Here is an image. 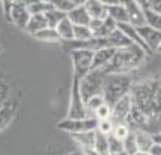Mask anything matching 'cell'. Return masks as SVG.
Returning <instances> with one entry per match:
<instances>
[{"label":"cell","mask_w":161,"mask_h":155,"mask_svg":"<svg viewBox=\"0 0 161 155\" xmlns=\"http://www.w3.org/2000/svg\"><path fill=\"white\" fill-rule=\"evenodd\" d=\"M136 133V142H137V148L139 151H143V152H149V149L154 145V137H152V133L137 128L134 130Z\"/></svg>","instance_id":"2e32d148"},{"label":"cell","mask_w":161,"mask_h":155,"mask_svg":"<svg viewBox=\"0 0 161 155\" xmlns=\"http://www.w3.org/2000/svg\"><path fill=\"white\" fill-rule=\"evenodd\" d=\"M133 155H151L149 152H143V151H137L136 154H133Z\"/></svg>","instance_id":"f6af8a7d"},{"label":"cell","mask_w":161,"mask_h":155,"mask_svg":"<svg viewBox=\"0 0 161 155\" xmlns=\"http://www.w3.org/2000/svg\"><path fill=\"white\" fill-rule=\"evenodd\" d=\"M15 3V0H2V6H3V14H5L6 19L9 17V12H11L12 5Z\"/></svg>","instance_id":"d590c367"},{"label":"cell","mask_w":161,"mask_h":155,"mask_svg":"<svg viewBox=\"0 0 161 155\" xmlns=\"http://www.w3.org/2000/svg\"><path fill=\"white\" fill-rule=\"evenodd\" d=\"M8 98V92H6V88L2 84H0V104H3Z\"/></svg>","instance_id":"ab89813d"},{"label":"cell","mask_w":161,"mask_h":155,"mask_svg":"<svg viewBox=\"0 0 161 155\" xmlns=\"http://www.w3.org/2000/svg\"><path fill=\"white\" fill-rule=\"evenodd\" d=\"M122 143H124V152L127 155H133L137 152L139 148H137V142H136V133H134V130H131L128 133L125 139H122Z\"/></svg>","instance_id":"83f0119b"},{"label":"cell","mask_w":161,"mask_h":155,"mask_svg":"<svg viewBox=\"0 0 161 155\" xmlns=\"http://www.w3.org/2000/svg\"><path fill=\"white\" fill-rule=\"evenodd\" d=\"M103 103H106L103 96H92V97H90L88 100H85V108H86L88 115L94 116V112H96Z\"/></svg>","instance_id":"f1b7e54d"},{"label":"cell","mask_w":161,"mask_h":155,"mask_svg":"<svg viewBox=\"0 0 161 155\" xmlns=\"http://www.w3.org/2000/svg\"><path fill=\"white\" fill-rule=\"evenodd\" d=\"M91 18H106L108 17V6L102 0H88L85 5Z\"/></svg>","instance_id":"e0dca14e"},{"label":"cell","mask_w":161,"mask_h":155,"mask_svg":"<svg viewBox=\"0 0 161 155\" xmlns=\"http://www.w3.org/2000/svg\"><path fill=\"white\" fill-rule=\"evenodd\" d=\"M57 31L61 40H70V39H75V33H73V30H75V24L70 21L69 18L66 17L64 19H61L60 23L57 24Z\"/></svg>","instance_id":"44dd1931"},{"label":"cell","mask_w":161,"mask_h":155,"mask_svg":"<svg viewBox=\"0 0 161 155\" xmlns=\"http://www.w3.org/2000/svg\"><path fill=\"white\" fill-rule=\"evenodd\" d=\"M45 27H48V21H46L45 14H33V15L30 17L24 31H27L29 35L33 36V35H36L37 31L43 30Z\"/></svg>","instance_id":"9a60e30c"},{"label":"cell","mask_w":161,"mask_h":155,"mask_svg":"<svg viewBox=\"0 0 161 155\" xmlns=\"http://www.w3.org/2000/svg\"><path fill=\"white\" fill-rule=\"evenodd\" d=\"M110 155H127L125 152H121V154H110Z\"/></svg>","instance_id":"7dc6e473"},{"label":"cell","mask_w":161,"mask_h":155,"mask_svg":"<svg viewBox=\"0 0 161 155\" xmlns=\"http://www.w3.org/2000/svg\"><path fill=\"white\" fill-rule=\"evenodd\" d=\"M110 113H112V106L108 103H103L94 112V116L97 119H108V118H110Z\"/></svg>","instance_id":"836d02e7"},{"label":"cell","mask_w":161,"mask_h":155,"mask_svg":"<svg viewBox=\"0 0 161 155\" xmlns=\"http://www.w3.org/2000/svg\"><path fill=\"white\" fill-rule=\"evenodd\" d=\"M108 140H109V152L110 154H121V152H124L122 139H118L116 136H114V134L110 133V134H108Z\"/></svg>","instance_id":"f546056e"},{"label":"cell","mask_w":161,"mask_h":155,"mask_svg":"<svg viewBox=\"0 0 161 155\" xmlns=\"http://www.w3.org/2000/svg\"><path fill=\"white\" fill-rule=\"evenodd\" d=\"M94 149L100 152L102 155H110L109 152V140H108V134H103L96 130V139H94Z\"/></svg>","instance_id":"d4e9b609"},{"label":"cell","mask_w":161,"mask_h":155,"mask_svg":"<svg viewBox=\"0 0 161 155\" xmlns=\"http://www.w3.org/2000/svg\"><path fill=\"white\" fill-rule=\"evenodd\" d=\"M88 0H70V3L73 6H84Z\"/></svg>","instance_id":"7bdbcfd3"},{"label":"cell","mask_w":161,"mask_h":155,"mask_svg":"<svg viewBox=\"0 0 161 155\" xmlns=\"http://www.w3.org/2000/svg\"><path fill=\"white\" fill-rule=\"evenodd\" d=\"M143 12H145V18H146V24L161 31V14L160 12L152 11L148 6L143 8Z\"/></svg>","instance_id":"4316f807"},{"label":"cell","mask_w":161,"mask_h":155,"mask_svg":"<svg viewBox=\"0 0 161 155\" xmlns=\"http://www.w3.org/2000/svg\"><path fill=\"white\" fill-rule=\"evenodd\" d=\"M80 155H102L100 152L94 149V148H80Z\"/></svg>","instance_id":"74e56055"},{"label":"cell","mask_w":161,"mask_h":155,"mask_svg":"<svg viewBox=\"0 0 161 155\" xmlns=\"http://www.w3.org/2000/svg\"><path fill=\"white\" fill-rule=\"evenodd\" d=\"M133 108V100L130 92L121 97L114 106H112V113H110V121L114 124H127L130 112Z\"/></svg>","instance_id":"ba28073f"},{"label":"cell","mask_w":161,"mask_h":155,"mask_svg":"<svg viewBox=\"0 0 161 155\" xmlns=\"http://www.w3.org/2000/svg\"><path fill=\"white\" fill-rule=\"evenodd\" d=\"M151 155H161V143H154L152 148L149 149Z\"/></svg>","instance_id":"f35d334b"},{"label":"cell","mask_w":161,"mask_h":155,"mask_svg":"<svg viewBox=\"0 0 161 155\" xmlns=\"http://www.w3.org/2000/svg\"><path fill=\"white\" fill-rule=\"evenodd\" d=\"M133 78L130 73H106L103 85L104 102L110 106L130 92L133 86Z\"/></svg>","instance_id":"3957f363"},{"label":"cell","mask_w":161,"mask_h":155,"mask_svg":"<svg viewBox=\"0 0 161 155\" xmlns=\"http://www.w3.org/2000/svg\"><path fill=\"white\" fill-rule=\"evenodd\" d=\"M88 112L85 108V102L82 98L79 88V79L72 78V86H70V100H69V110H67V118H86Z\"/></svg>","instance_id":"5b68a950"},{"label":"cell","mask_w":161,"mask_h":155,"mask_svg":"<svg viewBox=\"0 0 161 155\" xmlns=\"http://www.w3.org/2000/svg\"><path fill=\"white\" fill-rule=\"evenodd\" d=\"M98 119L96 116H86V118H66V119L57 122V128L61 131L80 133V131H90V130H97Z\"/></svg>","instance_id":"8992f818"},{"label":"cell","mask_w":161,"mask_h":155,"mask_svg":"<svg viewBox=\"0 0 161 155\" xmlns=\"http://www.w3.org/2000/svg\"><path fill=\"white\" fill-rule=\"evenodd\" d=\"M106 6H112V5H119L122 3V0H102Z\"/></svg>","instance_id":"b9f144b4"},{"label":"cell","mask_w":161,"mask_h":155,"mask_svg":"<svg viewBox=\"0 0 161 155\" xmlns=\"http://www.w3.org/2000/svg\"><path fill=\"white\" fill-rule=\"evenodd\" d=\"M139 5L142 6V8H145V6H148V0H136Z\"/></svg>","instance_id":"ee69618b"},{"label":"cell","mask_w":161,"mask_h":155,"mask_svg":"<svg viewBox=\"0 0 161 155\" xmlns=\"http://www.w3.org/2000/svg\"><path fill=\"white\" fill-rule=\"evenodd\" d=\"M69 155H80V152H73V154H69Z\"/></svg>","instance_id":"c3c4849f"},{"label":"cell","mask_w":161,"mask_h":155,"mask_svg":"<svg viewBox=\"0 0 161 155\" xmlns=\"http://www.w3.org/2000/svg\"><path fill=\"white\" fill-rule=\"evenodd\" d=\"M36 40H40V42H49V43H54V42H61V37L58 35L57 29L54 27H45L43 30L37 31L36 35H33Z\"/></svg>","instance_id":"603a6c76"},{"label":"cell","mask_w":161,"mask_h":155,"mask_svg":"<svg viewBox=\"0 0 161 155\" xmlns=\"http://www.w3.org/2000/svg\"><path fill=\"white\" fill-rule=\"evenodd\" d=\"M108 17L112 18L116 24L130 23V19H128V14H127V9H125V6H124V3L108 6Z\"/></svg>","instance_id":"d6986e66"},{"label":"cell","mask_w":161,"mask_h":155,"mask_svg":"<svg viewBox=\"0 0 161 155\" xmlns=\"http://www.w3.org/2000/svg\"><path fill=\"white\" fill-rule=\"evenodd\" d=\"M118 29L122 30V31H124V33L127 35V37L131 40L133 43H136V45H139V46H142V48H143V49L148 52V54H151V55H152V52L149 51L148 45L145 43V40L142 39V36L139 35L137 27H136V25H133L131 23H121V24H118Z\"/></svg>","instance_id":"4fadbf2b"},{"label":"cell","mask_w":161,"mask_h":155,"mask_svg":"<svg viewBox=\"0 0 161 155\" xmlns=\"http://www.w3.org/2000/svg\"><path fill=\"white\" fill-rule=\"evenodd\" d=\"M137 31H139V35L142 36V39L145 40V43L148 45L149 51L152 52V54L157 52L158 46L161 45V31L160 30H157V29H154V27L148 25V24H145V25L137 27Z\"/></svg>","instance_id":"30bf717a"},{"label":"cell","mask_w":161,"mask_h":155,"mask_svg":"<svg viewBox=\"0 0 161 155\" xmlns=\"http://www.w3.org/2000/svg\"><path fill=\"white\" fill-rule=\"evenodd\" d=\"M104 78L106 73L103 69H91L82 79H79V88L84 102L92 96H103Z\"/></svg>","instance_id":"277c9868"},{"label":"cell","mask_w":161,"mask_h":155,"mask_svg":"<svg viewBox=\"0 0 161 155\" xmlns=\"http://www.w3.org/2000/svg\"><path fill=\"white\" fill-rule=\"evenodd\" d=\"M72 139L80 148H91L94 146V139H96V130L90 131H80V133H72Z\"/></svg>","instance_id":"ffe728a7"},{"label":"cell","mask_w":161,"mask_h":155,"mask_svg":"<svg viewBox=\"0 0 161 155\" xmlns=\"http://www.w3.org/2000/svg\"><path fill=\"white\" fill-rule=\"evenodd\" d=\"M116 29H118V24L110 17H106L103 21H102V25H100L97 29V31L94 33V36H96V37H108V36Z\"/></svg>","instance_id":"cb8c5ba5"},{"label":"cell","mask_w":161,"mask_h":155,"mask_svg":"<svg viewBox=\"0 0 161 155\" xmlns=\"http://www.w3.org/2000/svg\"><path fill=\"white\" fill-rule=\"evenodd\" d=\"M151 54L142 46L131 43L124 48H118L110 63L104 67V73H131L133 70L142 67Z\"/></svg>","instance_id":"7a4b0ae2"},{"label":"cell","mask_w":161,"mask_h":155,"mask_svg":"<svg viewBox=\"0 0 161 155\" xmlns=\"http://www.w3.org/2000/svg\"><path fill=\"white\" fill-rule=\"evenodd\" d=\"M114 122L110 121V118L108 119H98V124H97V131L103 133V134H110L112 130H114Z\"/></svg>","instance_id":"e575fe53"},{"label":"cell","mask_w":161,"mask_h":155,"mask_svg":"<svg viewBox=\"0 0 161 155\" xmlns=\"http://www.w3.org/2000/svg\"><path fill=\"white\" fill-rule=\"evenodd\" d=\"M45 17H46V21H48V27H54L55 29L57 24L67 17V14L57 9V8H51V9H48L45 12Z\"/></svg>","instance_id":"484cf974"},{"label":"cell","mask_w":161,"mask_h":155,"mask_svg":"<svg viewBox=\"0 0 161 155\" xmlns=\"http://www.w3.org/2000/svg\"><path fill=\"white\" fill-rule=\"evenodd\" d=\"M15 2H18V3H21V5H24V6H31L33 3H36V2H39V0H15Z\"/></svg>","instance_id":"60d3db41"},{"label":"cell","mask_w":161,"mask_h":155,"mask_svg":"<svg viewBox=\"0 0 161 155\" xmlns=\"http://www.w3.org/2000/svg\"><path fill=\"white\" fill-rule=\"evenodd\" d=\"M75 39L76 40H88L91 39L92 36V30L90 29V25H75Z\"/></svg>","instance_id":"4dcf8cb0"},{"label":"cell","mask_w":161,"mask_h":155,"mask_svg":"<svg viewBox=\"0 0 161 155\" xmlns=\"http://www.w3.org/2000/svg\"><path fill=\"white\" fill-rule=\"evenodd\" d=\"M122 3L125 6L127 14H128V19L133 25L140 27L146 24V18H145V12L143 8L139 5L136 0H122Z\"/></svg>","instance_id":"8fae6325"},{"label":"cell","mask_w":161,"mask_h":155,"mask_svg":"<svg viewBox=\"0 0 161 155\" xmlns=\"http://www.w3.org/2000/svg\"><path fill=\"white\" fill-rule=\"evenodd\" d=\"M67 18L75 25H88L91 21V15L88 14L85 6H75L72 11L67 12Z\"/></svg>","instance_id":"5bb4252c"},{"label":"cell","mask_w":161,"mask_h":155,"mask_svg":"<svg viewBox=\"0 0 161 155\" xmlns=\"http://www.w3.org/2000/svg\"><path fill=\"white\" fill-rule=\"evenodd\" d=\"M70 57H72V64H73V76L78 79H82L91 70L94 51L75 49V51H70Z\"/></svg>","instance_id":"52a82bcc"},{"label":"cell","mask_w":161,"mask_h":155,"mask_svg":"<svg viewBox=\"0 0 161 155\" xmlns=\"http://www.w3.org/2000/svg\"><path fill=\"white\" fill-rule=\"evenodd\" d=\"M15 115V104L11 102H5L0 108V131L5 130L6 125L12 121Z\"/></svg>","instance_id":"7402d4cb"},{"label":"cell","mask_w":161,"mask_h":155,"mask_svg":"<svg viewBox=\"0 0 161 155\" xmlns=\"http://www.w3.org/2000/svg\"><path fill=\"white\" fill-rule=\"evenodd\" d=\"M130 131H131V128H130L128 124H115L114 130H112V134L116 136L118 139H125Z\"/></svg>","instance_id":"1f68e13d"},{"label":"cell","mask_w":161,"mask_h":155,"mask_svg":"<svg viewBox=\"0 0 161 155\" xmlns=\"http://www.w3.org/2000/svg\"><path fill=\"white\" fill-rule=\"evenodd\" d=\"M148 8L161 14V0H148Z\"/></svg>","instance_id":"8d00e7d4"},{"label":"cell","mask_w":161,"mask_h":155,"mask_svg":"<svg viewBox=\"0 0 161 155\" xmlns=\"http://www.w3.org/2000/svg\"><path fill=\"white\" fill-rule=\"evenodd\" d=\"M46 2H49L52 5V8H57V9L66 12V14L75 8V6L70 3V0H46Z\"/></svg>","instance_id":"d6a6232c"},{"label":"cell","mask_w":161,"mask_h":155,"mask_svg":"<svg viewBox=\"0 0 161 155\" xmlns=\"http://www.w3.org/2000/svg\"><path fill=\"white\" fill-rule=\"evenodd\" d=\"M30 17H31V14H30L29 8L21 5V3H18V2H15L11 8L8 21H11L14 25H17L18 29L24 30L25 29V25H27V23H29Z\"/></svg>","instance_id":"9c48e42d"},{"label":"cell","mask_w":161,"mask_h":155,"mask_svg":"<svg viewBox=\"0 0 161 155\" xmlns=\"http://www.w3.org/2000/svg\"><path fill=\"white\" fill-rule=\"evenodd\" d=\"M108 43H109V46H112V48H124V46H128V45H131L133 42L128 37H127V35L122 31V30L119 29H116L114 30L112 33H110L108 37Z\"/></svg>","instance_id":"ac0fdd59"},{"label":"cell","mask_w":161,"mask_h":155,"mask_svg":"<svg viewBox=\"0 0 161 155\" xmlns=\"http://www.w3.org/2000/svg\"><path fill=\"white\" fill-rule=\"evenodd\" d=\"M115 52L116 48H112V46H104V48H100L97 51H94L91 69H104L110 63V60L114 58Z\"/></svg>","instance_id":"7c38bea8"},{"label":"cell","mask_w":161,"mask_h":155,"mask_svg":"<svg viewBox=\"0 0 161 155\" xmlns=\"http://www.w3.org/2000/svg\"><path fill=\"white\" fill-rule=\"evenodd\" d=\"M133 108L127 124L131 130L161 133V78L134 82L130 90Z\"/></svg>","instance_id":"6da1fadb"},{"label":"cell","mask_w":161,"mask_h":155,"mask_svg":"<svg viewBox=\"0 0 161 155\" xmlns=\"http://www.w3.org/2000/svg\"><path fill=\"white\" fill-rule=\"evenodd\" d=\"M157 54H161V45L158 46V49H157Z\"/></svg>","instance_id":"bcb514c9"}]
</instances>
